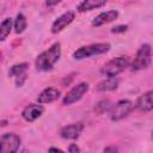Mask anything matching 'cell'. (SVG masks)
Segmentation results:
<instances>
[{"instance_id":"d6986e66","label":"cell","mask_w":153,"mask_h":153,"mask_svg":"<svg viewBox=\"0 0 153 153\" xmlns=\"http://www.w3.org/2000/svg\"><path fill=\"white\" fill-rule=\"evenodd\" d=\"M110 109H111V104H110L109 100H102V102H99V103L97 104V106H96V110H97L99 114H103V112H105V111H108V110H110Z\"/></svg>"},{"instance_id":"5bb4252c","label":"cell","mask_w":153,"mask_h":153,"mask_svg":"<svg viewBox=\"0 0 153 153\" xmlns=\"http://www.w3.org/2000/svg\"><path fill=\"white\" fill-rule=\"evenodd\" d=\"M105 4H106V0H84L78 4V11L79 12L91 11V10L98 8Z\"/></svg>"},{"instance_id":"30bf717a","label":"cell","mask_w":153,"mask_h":153,"mask_svg":"<svg viewBox=\"0 0 153 153\" xmlns=\"http://www.w3.org/2000/svg\"><path fill=\"white\" fill-rule=\"evenodd\" d=\"M84 129L82 123H73L69 126H66L61 129V136L63 139H68V140H75L79 137L81 130Z\"/></svg>"},{"instance_id":"277c9868","label":"cell","mask_w":153,"mask_h":153,"mask_svg":"<svg viewBox=\"0 0 153 153\" xmlns=\"http://www.w3.org/2000/svg\"><path fill=\"white\" fill-rule=\"evenodd\" d=\"M151 65V45L142 44L136 53V56L131 63L133 71H140L149 67Z\"/></svg>"},{"instance_id":"52a82bcc","label":"cell","mask_w":153,"mask_h":153,"mask_svg":"<svg viewBox=\"0 0 153 153\" xmlns=\"http://www.w3.org/2000/svg\"><path fill=\"white\" fill-rule=\"evenodd\" d=\"M87 91H88V84L87 82H80L76 86H74L69 92H67V94L62 99V103L65 105H71L78 100H80Z\"/></svg>"},{"instance_id":"6da1fadb","label":"cell","mask_w":153,"mask_h":153,"mask_svg":"<svg viewBox=\"0 0 153 153\" xmlns=\"http://www.w3.org/2000/svg\"><path fill=\"white\" fill-rule=\"evenodd\" d=\"M61 45L60 43H54L48 50L39 54L35 61V66L38 71H50L54 65L60 60Z\"/></svg>"},{"instance_id":"9c48e42d","label":"cell","mask_w":153,"mask_h":153,"mask_svg":"<svg viewBox=\"0 0 153 153\" xmlns=\"http://www.w3.org/2000/svg\"><path fill=\"white\" fill-rule=\"evenodd\" d=\"M44 111V108L42 105H38V104H30L27 105L23 112H22V116L25 121L27 122H33L35 120H37Z\"/></svg>"},{"instance_id":"8fae6325","label":"cell","mask_w":153,"mask_h":153,"mask_svg":"<svg viewBox=\"0 0 153 153\" xmlns=\"http://www.w3.org/2000/svg\"><path fill=\"white\" fill-rule=\"evenodd\" d=\"M117 17H118V12L115 11V10L106 11V12H102L100 14H98V16L93 19L92 25H93V26H100V25H104V24H106V23H110V22L115 20Z\"/></svg>"},{"instance_id":"2e32d148","label":"cell","mask_w":153,"mask_h":153,"mask_svg":"<svg viewBox=\"0 0 153 153\" xmlns=\"http://www.w3.org/2000/svg\"><path fill=\"white\" fill-rule=\"evenodd\" d=\"M12 29V19L6 18L0 23V41H5Z\"/></svg>"},{"instance_id":"603a6c76","label":"cell","mask_w":153,"mask_h":153,"mask_svg":"<svg viewBox=\"0 0 153 153\" xmlns=\"http://www.w3.org/2000/svg\"><path fill=\"white\" fill-rule=\"evenodd\" d=\"M48 153H65V152H62V151H61V149H59V148L51 147V148L48 151Z\"/></svg>"},{"instance_id":"e0dca14e","label":"cell","mask_w":153,"mask_h":153,"mask_svg":"<svg viewBox=\"0 0 153 153\" xmlns=\"http://www.w3.org/2000/svg\"><path fill=\"white\" fill-rule=\"evenodd\" d=\"M26 69H27V63H19V65H14L11 67V69L8 71V75L10 76H20L26 74Z\"/></svg>"},{"instance_id":"7a4b0ae2","label":"cell","mask_w":153,"mask_h":153,"mask_svg":"<svg viewBox=\"0 0 153 153\" xmlns=\"http://www.w3.org/2000/svg\"><path fill=\"white\" fill-rule=\"evenodd\" d=\"M129 65V57L128 56H118L112 60H110L108 63L104 65L102 68V74L108 78H115L120 73L124 71L126 67Z\"/></svg>"},{"instance_id":"4fadbf2b","label":"cell","mask_w":153,"mask_h":153,"mask_svg":"<svg viewBox=\"0 0 153 153\" xmlns=\"http://www.w3.org/2000/svg\"><path fill=\"white\" fill-rule=\"evenodd\" d=\"M152 94L153 92L152 91H147L146 93H143L142 96L139 97L137 99V103H136V106L139 110L143 111V112H148L153 109V104H152Z\"/></svg>"},{"instance_id":"5b68a950","label":"cell","mask_w":153,"mask_h":153,"mask_svg":"<svg viewBox=\"0 0 153 153\" xmlns=\"http://www.w3.org/2000/svg\"><path fill=\"white\" fill-rule=\"evenodd\" d=\"M20 146V137L13 133L0 136V153H17Z\"/></svg>"},{"instance_id":"7402d4cb","label":"cell","mask_w":153,"mask_h":153,"mask_svg":"<svg viewBox=\"0 0 153 153\" xmlns=\"http://www.w3.org/2000/svg\"><path fill=\"white\" fill-rule=\"evenodd\" d=\"M68 152H69V153H80V149H79V147H78L75 143H72V145H69V147H68Z\"/></svg>"},{"instance_id":"cb8c5ba5","label":"cell","mask_w":153,"mask_h":153,"mask_svg":"<svg viewBox=\"0 0 153 153\" xmlns=\"http://www.w3.org/2000/svg\"><path fill=\"white\" fill-rule=\"evenodd\" d=\"M59 2H60L59 0H57V1H47L45 5H47V6H51V5H57Z\"/></svg>"},{"instance_id":"44dd1931","label":"cell","mask_w":153,"mask_h":153,"mask_svg":"<svg viewBox=\"0 0 153 153\" xmlns=\"http://www.w3.org/2000/svg\"><path fill=\"white\" fill-rule=\"evenodd\" d=\"M103 153H118V148L116 146H108Z\"/></svg>"},{"instance_id":"ba28073f","label":"cell","mask_w":153,"mask_h":153,"mask_svg":"<svg viewBox=\"0 0 153 153\" xmlns=\"http://www.w3.org/2000/svg\"><path fill=\"white\" fill-rule=\"evenodd\" d=\"M74 19V12L72 11H68V12H65L63 14H61L59 18H56V20L51 25V32L53 33H57L60 32L61 30H63L68 24H71Z\"/></svg>"},{"instance_id":"7c38bea8","label":"cell","mask_w":153,"mask_h":153,"mask_svg":"<svg viewBox=\"0 0 153 153\" xmlns=\"http://www.w3.org/2000/svg\"><path fill=\"white\" fill-rule=\"evenodd\" d=\"M60 97V91L54 87L44 88L37 97L38 103H51Z\"/></svg>"},{"instance_id":"ac0fdd59","label":"cell","mask_w":153,"mask_h":153,"mask_svg":"<svg viewBox=\"0 0 153 153\" xmlns=\"http://www.w3.org/2000/svg\"><path fill=\"white\" fill-rule=\"evenodd\" d=\"M26 27V18L23 13H18L14 19V31L17 33H22Z\"/></svg>"},{"instance_id":"ffe728a7","label":"cell","mask_w":153,"mask_h":153,"mask_svg":"<svg viewBox=\"0 0 153 153\" xmlns=\"http://www.w3.org/2000/svg\"><path fill=\"white\" fill-rule=\"evenodd\" d=\"M127 29H128V26L127 25H117V26H115V27H112V32L114 33H122V32H126L127 31Z\"/></svg>"},{"instance_id":"3957f363","label":"cell","mask_w":153,"mask_h":153,"mask_svg":"<svg viewBox=\"0 0 153 153\" xmlns=\"http://www.w3.org/2000/svg\"><path fill=\"white\" fill-rule=\"evenodd\" d=\"M109 49H110L109 43H94V44L81 47L78 50H75L73 53V57L75 60H81V59H86V57H90L93 55L104 54V53L109 51Z\"/></svg>"},{"instance_id":"9a60e30c","label":"cell","mask_w":153,"mask_h":153,"mask_svg":"<svg viewBox=\"0 0 153 153\" xmlns=\"http://www.w3.org/2000/svg\"><path fill=\"white\" fill-rule=\"evenodd\" d=\"M118 86V80L116 78H106L105 80L100 81L98 85H97V90L98 91H114L116 90Z\"/></svg>"},{"instance_id":"8992f818","label":"cell","mask_w":153,"mask_h":153,"mask_svg":"<svg viewBox=\"0 0 153 153\" xmlns=\"http://www.w3.org/2000/svg\"><path fill=\"white\" fill-rule=\"evenodd\" d=\"M133 109H134V104L130 100L122 99L114 105V108L110 112V117L112 121H120V120L124 118L126 116H128Z\"/></svg>"}]
</instances>
